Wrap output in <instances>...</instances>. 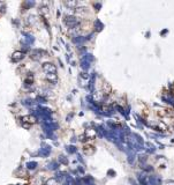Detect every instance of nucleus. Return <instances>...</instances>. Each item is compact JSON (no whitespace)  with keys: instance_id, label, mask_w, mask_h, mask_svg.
I'll return each mask as SVG.
<instances>
[{"instance_id":"nucleus-23","label":"nucleus","mask_w":174,"mask_h":185,"mask_svg":"<svg viewBox=\"0 0 174 185\" xmlns=\"http://www.w3.org/2000/svg\"><path fill=\"white\" fill-rule=\"evenodd\" d=\"M103 23H101L99 20H96V22H95V28H96V30L97 31H99V30H101V29H103Z\"/></svg>"},{"instance_id":"nucleus-5","label":"nucleus","mask_w":174,"mask_h":185,"mask_svg":"<svg viewBox=\"0 0 174 185\" xmlns=\"http://www.w3.org/2000/svg\"><path fill=\"white\" fill-rule=\"evenodd\" d=\"M46 54V51L44 50H40V49H36L31 52V58L32 59H36V60H39L40 58H43Z\"/></svg>"},{"instance_id":"nucleus-20","label":"nucleus","mask_w":174,"mask_h":185,"mask_svg":"<svg viewBox=\"0 0 174 185\" xmlns=\"http://www.w3.org/2000/svg\"><path fill=\"white\" fill-rule=\"evenodd\" d=\"M59 162H60L61 164H65V166H67L69 161H68V158L66 157L65 155H60V156H59Z\"/></svg>"},{"instance_id":"nucleus-25","label":"nucleus","mask_w":174,"mask_h":185,"mask_svg":"<svg viewBox=\"0 0 174 185\" xmlns=\"http://www.w3.org/2000/svg\"><path fill=\"white\" fill-rule=\"evenodd\" d=\"M95 75H92V78H91V80H90V82H89V89H90V91H94V87H95Z\"/></svg>"},{"instance_id":"nucleus-18","label":"nucleus","mask_w":174,"mask_h":185,"mask_svg":"<svg viewBox=\"0 0 174 185\" xmlns=\"http://www.w3.org/2000/svg\"><path fill=\"white\" fill-rule=\"evenodd\" d=\"M132 134V137L135 139L136 141H137L138 143H141V145H144V141H143V139H142L141 135H138V134H136V133H130Z\"/></svg>"},{"instance_id":"nucleus-29","label":"nucleus","mask_w":174,"mask_h":185,"mask_svg":"<svg viewBox=\"0 0 174 185\" xmlns=\"http://www.w3.org/2000/svg\"><path fill=\"white\" fill-rule=\"evenodd\" d=\"M129 182H130V184H132V185H141L140 183H137V182H135L133 178H129Z\"/></svg>"},{"instance_id":"nucleus-24","label":"nucleus","mask_w":174,"mask_h":185,"mask_svg":"<svg viewBox=\"0 0 174 185\" xmlns=\"http://www.w3.org/2000/svg\"><path fill=\"white\" fill-rule=\"evenodd\" d=\"M24 83L27 86H31L34 83V78H32V75H29V76L27 78V79L24 80Z\"/></svg>"},{"instance_id":"nucleus-4","label":"nucleus","mask_w":174,"mask_h":185,"mask_svg":"<svg viewBox=\"0 0 174 185\" xmlns=\"http://www.w3.org/2000/svg\"><path fill=\"white\" fill-rule=\"evenodd\" d=\"M51 147L50 146H47V145H44L43 143L42 145V148L39 149V152H38V154L42 156V157H47L48 155L51 154Z\"/></svg>"},{"instance_id":"nucleus-27","label":"nucleus","mask_w":174,"mask_h":185,"mask_svg":"<svg viewBox=\"0 0 174 185\" xmlns=\"http://www.w3.org/2000/svg\"><path fill=\"white\" fill-rule=\"evenodd\" d=\"M143 169H144V171H146V172L153 171V168L151 166H143Z\"/></svg>"},{"instance_id":"nucleus-16","label":"nucleus","mask_w":174,"mask_h":185,"mask_svg":"<svg viewBox=\"0 0 174 185\" xmlns=\"http://www.w3.org/2000/svg\"><path fill=\"white\" fill-rule=\"evenodd\" d=\"M66 177H67V175H66V173H63V172H58L54 178H56L57 182H62L63 179H66Z\"/></svg>"},{"instance_id":"nucleus-9","label":"nucleus","mask_w":174,"mask_h":185,"mask_svg":"<svg viewBox=\"0 0 174 185\" xmlns=\"http://www.w3.org/2000/svg\"><path fill=\"white\" fill-rule=\"evenodd\" d=\"M25 57V53L22 51H16L13 53V56H12V58H13V61H20V60H22L23 58Z\"/></svg>"},{"instance_id":"nucleus-2","label":"nucleus","mask_w":174,"mask_h":185,"mask_svg":"<svg viewBox=\"0 0 174 185\" xmlns=\"http://www.w3.org/2000/svg\"><path fill=\"white\" fill-rule=\"evenodd\" d=\"M126 153H127V161H128L129 164H133L136 158V152L134 149H133V147L130 146V145L127 143V149H126Z\"/></svg>"},{"instance_id":"nucleus-8","label":"nucleus","mask_w":174,"mask_h":185,"mask_svg":"<svg viewBox=\"0 0 174 185\" xmlns=\"http://www.w3.org/2000/svg\"><path fill=\"white\" fill-rule=\"evenodd\" d=\"M23 123H27L29 125H31V124H35L37 121V118L35 117L34 115H28V116H24V117L21 118Z\"/></svg>"},{"instance_id":"nucleus-10","label":"nucleus","mask_w":174,"mask_h":185,"mask_svg":"<svg viewBox=\"0 0 174 185\" xmlns=\"http://www.w3.org/2000/svg\"><path fill=\"white\" fill-rule=\"evenodd\" d=\"M137 179H138V183H140L141 185H149L146 176H144V175H142V173H140V175H137Z\"/></svg>"},{"instance_id":"nucleus-6","label":"nucleus","mask_w":174,"mask_h":185,"mask_svg":"<svg viewBox=\"0 0 174 185\" xmlns=\"http://www.w3.org/2000/svg\"><path fill=\"white\" fill-rule=\"evenodd\" d=\"M148 183L149 185H161V178L159 176H148Z\"/></svg>"},{"instance_id":"nucleus-17","label":"nucleus","mask_w":174,"mask_h":185,"mask_svg":"<svg viewBox=\"0 0 174 185\" xmlns=\"http://www.w3.org/2000/svg\"><path fill=\"white\" fill-rule=\"evenodd\" d=\"M25 36V42H27V44H34V42H35V38H34V36L32 35H29V34H23Z\"/></svg>"},{"instance_id":"nucleus-7","label":"nucleus","mask_w":174,"mask_h":185,"mask_svg":"<svg viewBox=\"0 0 174 185\" xmlns=\"http://www.w3.org/2000/svg\"><path fill=\"white\" fill-rule=\"evenodd\" d=\"M42 67H43V69H44L46 73H56V72H57L56 66H54L53 64H51V63H44Z\"/></svg>"},{"instance_id":"nucleus-28","label":"nucleus","mask_w":174,"mask_h":185,"mask_svg":"<svg viewBox=\"0 0 174 185\" xmlns=\"http://www.w3.org/2000/svg\"><path fill=\"white\" fill-rule=\"evenodd\" d=\"M36 101H38L39 103H46V98L45 97H42V96H37L36 97Z\"/></svg>"},{"instance_id":"nucleus-12","label":"nucleus","mask_w":174,"mask_h":185,"mask_svg":"<svg viewBox=\"0 0 174 185\" xmlns=\"http://www.w3.org/2000/svg\"><path fill=\"white\" fill-rule=\"evenodd\" d=\"M86 40V37H83V36H77V37H74L73 38V43L75 44H82Z\"/></svg>"},{"instance_id":"nucleus-3","label":"nucleus","mask_w":174,"mask_h":185,"mask_svg":"<svg viewBox=\"0 0 174 185\" xmlns=\"http://www.w3.org/2000/svg\"><path fill=\"white\" fill-rule=\"evenodd\" d=\"M63 21H65V23L69 28H75L79 25V21H77V19L74 16H66Z\"/></svg>"},{"instance_id":"nucleus-1","label":"nucleus","mask_w":174,"mask_h":185,"mask_svg":"<svg viewBox=\"0 0 174 185\" xmlns=\"http://www.w3.org/2000/svg\"><path fill=\"white\" fill-rule=\"evenodd\" d=\"M92 60H94V57H92V54L85 53L84 56L82 57V59H81V67H82V69H84V71H88L89 67H90V64H91Z\"/></svg>"},{"instance_id":"nucleus-15","label":"nucleus","mask_w":174,"mask_h":185,"mask_svg":"<svg viewBox=\"0 0 174 185\" xmlns=\"http://www.w3.org/2000/svg\"><path fill=\"white\" fill-rule=\"evenodd\" d=\"M27 168L29 170H34V169H36L37 166H38V163H37L36 161H30V162H27Z\"/></svg>"},{"instance_id":"nucleus-22","label":"nucleus","mask_w":174,"mask_h":185,"mask_svg":"<svg viewBox=\"0 0 174 185\" xmlns=\"http://www.w3.org/2000/svg\"><path fill=\"white\" fill-rule=\"evenodd\" d=\"M58 168H59V164H58V162H51L50 164H48V169L50 170H58Z\"/></svg>"},{"instance_id":"nucleus-14","label":"nucleus","mask_w":174,"mask_h":185,"mask_svg":"<svg viewBox=\"0 0 174 185\" xmlns=\"http://www.w3.org/2000/svg\"><path fill=\"white\" fill-rule=\"evenodd\" d=\"M145 146H146V147H149V148H145V149H146V152H148V153H150V154H151V153H155V152H156V149H157V148H156L155 145H152L151 142H146V143H145Z\"/></svg>"},{"instance_id":"nucleus-13","label":"nucleus","mask_w":174,"mask_h":185,"mask_svg":"<svg viewBox=\"0 0 174 185\" xmlns=\"http://www.w3.org/2000/svg\"><path fill=\"white\" fill-rule=\"evenodd\" d=\"M163 101H165V102L172 104V105H174V96L172 94L170 95H166V96H163Z\"/></svg>"},{"instance_id":"nucleus-26","label":"nucleus","mask_w":174,"mask_h":185,"mask_svg":"<svg viewBox=\"0 0 174 185\" xmlns=\"http://www.w3.org/2000/svg\"><path fill=\"white\" fill-rule=\"evenodd\" d=\"M146 160H148V156H145V155H141V156H138V161H140V163H141V164H143Z\"/></svg>"},{"instance_id":"nucleus-11","label":"nucleus","mask_w":174,"mask_h":185,"mask_svg":"<svg viewBox=\"0 0 174 185\" xmlns=\"http://www.w3.org/2000/svg\"><path fill=\"white\" fill-rule=\"evenodd\" d=\"M45 79L54 83V82H57L58 76H57V74H56V73H47V74L45 75Z\"/></svg>"},{"instance_id":"nucleus-30","label":"nucleus","mask_w":174,"mask_h":185,"mask_svg":"<svg viewBox=\"0 0 174 185\" xmlns=\"http://www.w3.org/2000/svg\"><path fill=\"white\" fill-rule=\"evenodd\" d=\"M110 173H111V175H115V172L113 171V170H110V171H108V175H110Z\"/></svg>"},{"instance_id":"nucleus-21","label":"nucleus","mask_w":174,"mask_h":185,"mask_svg":"<svg viewBox=\"0 0 174 185\" xmlns=\"http://www.w3.org/2000/svg\"><path fill=\"white\" fill-rule=\"evenodd\" d=\"M22 103L24 104V105H27V106H32L35 104V102L32 100H30V98H25V100H23Z\"/></svg>"},{"instance_id":"nucleus-19","label":"nucleus","mask_w":174,"mask_h":185,"mask_svg":"<svg viewBox=\"0 0 174 185\" xmlns=\"http://www.w3.org/2000/svg\"><path fill=\"white\" fill-rule=\"evenodd\" d=\"M66 150H67V153H69V154H74V153L77 152L76 147L73 146V145H69V146H66Z\"/></svg>"}]
</instances>
